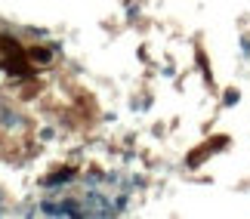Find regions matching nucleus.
<instances>
[{
	"label": "nucleus",
	"instance_id": "obj_1",
	"mask_svg": "<svg viewBox=\"0 0 250 219\" xmlns=\"http://www.w3.org/2000/svg\"><path fill=\"white\" fill-rule=\"evenodd\" d=\"M71 179H74V173H71V170H62V173L50 176V179H46V182H50V185H56V182H71Z\"/></svg>",
	"mask_w": 250,
	"mask_h": 219
},
{
	"label": "nucleus",
	"instance_id": "obj_2",
	"mask_svg": "<svg viewBox=\"0 0 250 219\" xmlns=\"http://www.w3.org/2000/svg\"><path fill=\"white\" fill-rule=\"evenodd\" d=\"M31 59L34 62H46V59H50V53H46L43 46H34V50H31Z\"/></svg>",
	"mask_w": 250,
	"mask_h": 219
},
{
	"label": "nucleus",
	"instance_id": "obj_3",
	"mask_svg": "<svg viewBox=\"0 0 250 219\" xmlns=\"http://www.w3.org/2000/svg\"><path fill=\"white\" fill-rule=\"evenodd\" d=\"M232 102H238V93L229 90V93H226V105H232Z\"/></svg>",
	"mask_w": 250,
	"mask_h": 219
},
{
	"label": "nucleus",
	"instance_id": "obj_4",
	"mask_svg": "<svg viewBox=\"0 0 250 219\" xmlns=\"http://www.w3.org/2000/svg\"><path fill=\"white\" fill-rule=\"evenodd\" d=\"M3 213H6V210H3V207H0V216H3Z\"/></svg>",
	"mask_w": 250,
	"mask_h": 219
}]
</instances>
